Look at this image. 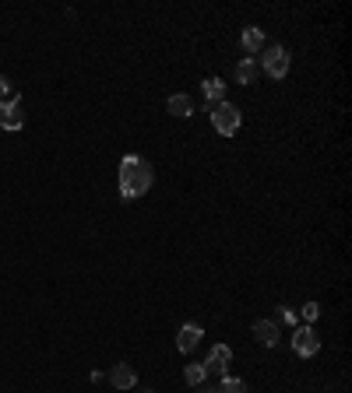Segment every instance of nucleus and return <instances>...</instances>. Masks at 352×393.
<instances>
[{"instance_id": "nucleus-16", "label": "nucleus", "mask_w": 352, "mask_h": 393, "mask_svg": "<svg viewBox=\"0 0 352 393\" xmlns=\"http://www.w3.org/2000/svg\"><path fill=\"white\" fill-rule=\"evenodd\" d=\"M317 316H320V306H317V302H303V320H307V326H310Z\"/></svg>"}, {"instance_id": "nucleus-3", "label": "nucleus", "mask_w": 352, "mask_h": 393, "mask_svg": "<svg viewBox=\"0 0 352 393\" xmlns=\"http://www.w3.org/2000/svg\"><path fill=\"white\" fill-rule=\"evenodd\" d=\"M292 351L300 358H314L320 351V337L314 326H296V334H292Z\"/></svg>"}, {"instance_id": "nucleus-6", "label": "nucleus", "mask_w": 352, "mask_h": 393, "mask_svg": "<svg viewBox=\"0 0 352 393\" xmlns=\"http://www.w3.org/2000/svg\"><path fill=\"white\" fill-rule=\"evenodd\" d=\"M229 361H232V348H229V344H215V348L208 351V361H204V372H219V376H226Z\"/></svg>"}, {"instance_id": "nucleus-19", "label": "nucleus", "mask_w": 352, "mask_h": 393, "mask_svg": "<svg viewBox=\"0 0 352 393\" xmlns=\"http://www.w3.org/2000/svg\"><path fill=\"white\" fill-rule=\"evenodd\" d=\"M138 393H155V390H148V386H141V390H138Z\"/></svg>"}, {"instance_id": "nucleus-13", "label": "nucleus", "mask_w": 352, "mask_h": 393, "mask_svg": "<svg viewBox=\"0 0 352 393\" xmlns=\"http://www.w3.org/2000/svg\"><path fill=\"white\" fill-rule=\"evenodd\" d=\"M254 78H257V64H254L250 56L240 60V64H236V81H240V84H254Z\"/></svg>"}, {"instance_id": "nucleus-8", "label": "nucleus", "mask_w": 352, "mask_h": 393, "mask_svg": "<svg viewBox=\"0 0 352 393\" xmlns=\"http://www.w3.org/2000/svg\"><path fill=\"white\" fill-rule=\"evenodd\" d=\"M250 334H254V341L264 344V348H275V344H278V326H275V320H257Z\"/></svg>"}, {"instance_id": "nucleus-5", "label": "nucleus", "mask_w": 352, "mask_h": 393, "mask_svg": "<svg viewBox=\"0 0 352 393\" xmlns=\"http://www.w3.org/2000/svg\"><path fill=\"white\" fill-rule=\"evenodd\" d=\"M0 127H4V130H21V127H25L21 99H8V102H0Z\"/></svg>"}, {"instance_id": "nucleus-4", "label": "nucleus", "mask_w": 352, "mask_h": 393, "mask_svg": "<svg viewBox=\"0 0 352 393\" xmlns=\"http://www.w3.org/2000/svg\"><path fill=\"white\" fill-rule=\"evenodd\" d=\"M261 67L268 71L272 78H285V71H289V49L285 46H268V49H264V56H261Z\"/></svg>"}, {"instance_id": "nucleus-17", "label": "nucleus", "mask_w": 352, "mask_h": 393, "mask_svg": "<svg viewBox=\"0 0 352 393\" xmlns=\"http://www.w3.org/2000/svg\"><path fill=\"white\" fill-rule=\"evenodd\" d=\"M14 92V84H11V78L8 74H0V95H11Z\"/></svg>"}, {"instance_id": "nucleus-10", "label": "nucleus", "mask_w": 352, "mask_h": 393, "mask_svg": "<svg viewBox=\"0 0 352 393\" xmlns=\"http://www.w3.org/2000/svg\"><path fill=\"white\" fill-rule=\"evenodd\" d=\"M166 109H169L173 116H190V112H194V102H190V95H184V92H176V95H169Z\"/></svg>"}, {"instance_id": "nucleus-11", "label": "nucleus", "mask_w": 352, "mask_h": 393, "mask_svg": "<svg viewBox=\"0 0 352 393\" xmlns=\"http://www.w3.org/2000/svg\"><path fill=\"white\" fill-rule=\"evenodd\" d=\"M201 92H204V99H208V106H219L222 95H226V84H222L219 78H208V81L201 84Z\"/></svg>"}, {"instance_id": "nucleus-18", "label": "nucleus", "mask_w": 352, "mask_h": 393, "mask_svg": "<svg viewBox=\"0 0 352 393\" xmlns=\"http://www.w3.org/2000/svg\"><path fill=\"white\" fill-rule=\"evenodd\" d=\"M194 393H215V390H208V386H197Z\"/></svg>"}, {"instance_id": "nucleus-1", "label": "nucleus", "mask_w": 352, "mask_h": 393, "mask_svg": "<svg viewBox=\"0 0 352 393\" xmlns=\"http://www.w3.org/2000/svg\"><path fill=\"white\" fill-rule=\"evenodd\" d=\"M152 179H155V172H152L148 162H144L141 155H127L120 162V197L124 200L144 197V193H148V187H152Z\"/></svg>"}, {"instance_id": "nucleus-14", "label": "nucleus", "mask_w": 352, "mask_h": 393, "mask_svg": "<svg viewBox=\"0 0 352 393\" xmlns=\"http://www.w3.org/2000/svg\"><path fill=\"white\" fill-rule=\"evenodd\" d=\"M215 393H250V390H247V383L236 379V376H222V383H219Z\"/></svg>"}, {"instance_id": "nucleus-7", "label": "nucleus", "mask_w": 352, "mask_h": 393, "mask_svg": "<svg viewBox=\"0 0 352 393\" xmlns=\"http://www.w3.org/2000/svg\"><path fill=\"white\" fill-rule=\"evenodd\" d=\"M201 337H204V330H201L197 323H184L180 334H176V348H180L184 355H190V351L201 344Z\"/></svg>"}, {"instance_id": "nucleus-15", "label": "nucleus", "mask_w": 352, "mask_h": 393, "mask_svg": "<svg viewBox=\"0 0 352 393\" xmlns=\"http://www.w3.org/2000/svg\"><path fill=\"white\" fill-rule=\"evenodd\" d=\"M204 376H208V372H204V366H194V361H190V366L184 369V379H187V386H201V383H204Z\"/></svg>"}, {"instance_id": "nucleus-9", "label": "nucleus", "mask_w": 352, "mask_h": 393, "mask_svg": "<svg viewBox=\"0 0 352 393\" xmlns=\"http://www.w3.org/2000/svg\"><path fill=\"white\" fill-rule=\"evenodd\" d=\"M109 383H113L116 390H134V383H138L134 366H127V361H116L113 372H109Z\"/></svg>"}, {"instance_id": "nucleus-12", "label": "nucleus", "mask_w": 352, "mask_h": 393, "mask_svg": "<svg viewBox=\"0 0 352 393\" xmlns=\"http://www.w3.org/2000/svg\"><path fill=\"white\" fill-rule=\"evenodd\" d=\"M243 49L247 53L264 49V32H261V28H243Z\"/></svg>"}, {"instance_id": "nucleus-2", "label": "nucleus", "mask_w": 352, "mask_h": 393, "mask_svg": "<svg viewBox=\"0 0 352 393\" xmlns=\"http://www.w3.org/2000/svg\"><path fill=\"white\" fill-rule=\"evenodd\" d=\"M208 112H212V127L222 134V137H232V134H236L240 130V109L236 106H232V102H219V106H208Z\"/></svg>"}]
</instances>
